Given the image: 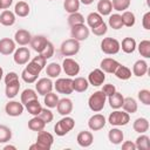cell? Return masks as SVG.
Masks as SVG:
<instances>
[{"label": "cell", "instance_id": "cell-35", "mask_svg": "<svg viewBox=\"0 0 150 150\" xmlns=\"http://www.w3.org/2000/svg\"><path fill=\"white\" fill-rule=\"evenodd\" d=\"M103 22V19H102V15L96 13V12H93V13H89L88 16H87V23L90 28H94L96 26H98L100 23Z\"/></svg>", "mask_w": 150, "mask_h": 150}, {"label": "cell", "instance_id": "cell-14", "mask_svg": "<svg viewBox=\"0 0 150 150\" xmlns=\"http://www.w3.org/2000/svg\"><path fill=\"white\" fill-rule=\"evenodd\" d=\"M53 87H54L53 86V82L50 81V79H47V77L40 79L36 82V84H35V88H36L38 94L39 95H42V96H45L46 94L50 93L52 89H53Z\"/></svg>", "mask_w": 150, "mask_h": 150}, {"label": "cell", "instance_id": "cell-3", "mask_svg": "<svg viewBox=\"0 0 150 150\" xmlns=\"http://www.w3.org/2000/svg\"><path fill=\"white\" fill-rule=\"evenodd\" d=\"M75 125V121L74 118L69 117V116H64L63 118H61L54 127V131L57 136H64L67 135Z\"/></svg>", "mask_w": 150, "mask_h": 150}, {"label": "cell", "instance_id": "cell-51", "mask_svg": "<svg viewBox=\"0 0 150 150\" xmlns=\"http://www.w3.org/2000/svg\"><path fill=\"white\" fill-rule=\"evenodd\" d=\"M107 30H108V27H107V23H105L104 21H103L102 23H100L98 26L91 28V32H93L96 36H103V35L107 33Z\"/></svg>", "mask_w": 150, "mask_h": 150}, {"label": "cell", "instance_id": "cell-38", "mask_svg": "<svg viewBox=\"0 0 150 150\" xmlns=\"http://www.w3.org/2000/svg\"><path fill=\"white\" fill-rule=\"evenodd\" d=\"M122 16V21H123V26H127V27H132L136 22V18H135V14L130 11H124L123 14L121 15Z\"/></svg>", "mask_w": 150, "mask_h": 150}, {"label": "cell", "instance_id": "cell-33", "mask_svg": "<svg viewBox=\"0 0 150 150\" xmlns=\"http://www.w3.org/2000/svg\"><path fill=\"white\" fill-rule=\"evenodd\" d=\"M112 11V5L110 0H100L97 4V12L101 15H109Z\"/></svg>", "mask_w": 150, "mask_h": 150}, {"label": "cell", "instance_id": "cell-21", "mask_svg": "<svg viewBox=\"0 0 150 150\" xmlns=\"http://www.w3.org/2000/svg\"><path fill=\"white\" fill-rule=\"evenodd\" d=\"M108 138L110 141V143L117 145V144H121L123 138H124V135H123V131L117 129V128H112L109 130L108 132Z\"/></svg>", "mask_w": 150, "mask_h": 150}, {"label": "cell", "instance_id": "cell-62", "mask_svg": "<svg viewBox=\"0 0 150 150\" xmlns=\"http://www.w3.org/2000/svg\"><path fill=\"white\" fill-rule=\"evenodd\" d=\"M0 9H1V8H0Z\"/></svg>", "mask_w": 150, "mask_h": 150}, {"label": "cell", "instance_id": "cell-1", "mask_svg": "<svg viewBox=\"0 0 150 150\" xmlns=\"http://www.w3.org/2000/svg\"><path fill=\"white\" fill-rule=\"evenodd\" d=\"M53 142H54V137L52 134L47 132V131H39L38 132V138H36V143L30 145L29 149L33 150V149H36V150H49L53 145Z\"/></svg>", "mask_w": 150, "mask_h": 150}, {"label": "cell", "instance_id": "cell-9", "mask_svg": "<svg viewBox=\"0 0 150 150\" xmlns=\"http://www.w3.org/2000/svg\"><path fill=\"white\" fill-rule=\"evenodd\" d=\"M62 69L66 73V75L75 76V75H77L80 73V64L75 60H73L70 57H67L62 62Z\"/></svg>", "mask_w": 150, "mask_h": 150}, {"label": "cell", "instance_id": "cell-30", "mask_svg": "<svg viewBox=\"0 0 150 150\" xmlns=\"http://www.w3.org/2000/svg\"><path fill=\"white\" fill-rule=\"evenodd\" d=\"M122 108L124 109L125 112L128 114H135L137 111V102L135 98L132 97H125L123 100V104H122Z\"/></svg>", "mask_w": 150, "mask_h": 150}, {"label": "cell", "instance_id": "cell-26", "mask_svg": "<svg viewBox=\"0 0 150 150\" xmlns=\"http://www.w3.org/2000/svg\"><path fill=\"white\" fill-rule=\"evenodd\" d=\"M19 89H20V82H19V80H16V81H13V82L6 84L5 94L8 98H13L19 94Z\"/></svg>", "mask_w": 150, "mask_h": 150}, {"label": "cell", "instance_id": "cell-48", "mask_svg": "<svg viewBox=\"0 0 150 150\" xmlns=\"http://www.w3.org/2000/svg\"><path fill=\"white\" fill-rule=\"evenodd\" d=\"M38 76L39 75H34V74H32L30 71H28L26 68L22 70V73H21V77H22V80L26 82V83H34L36 80H38Z\"/></svg>", "mask_w": 150, "mask_h": 150}, {"label": "cell", "instance_id": "cell-20", "mask_svg": "<svg viewBox=\"0 0 150 150\" xmlns=\"http://www.w3.org/2000/svg\"><path fill=\"white\" fill-rule=\"evenodd\" d=\"M118 64H120V63H118L116 60H114V59H111V57H105V59H103V60L101 61L100 67H101V69H102L104 73L114 74V71H115V69L118 67Z\"/></svg>", "mask_w": 150, "mask_h": 150}, {"label": "cell", "instance_id": "cell-11", "mask_svg": "<svg viewBox=\"0 0 150 150\" xmlns=\"http://www.w3.org/2000/svg\"><path fill=\"white\" fill-rule=\"evenodd\" d=\"M104 81H105V75L102 69H98V68L94 69L88 75V82H89V84H91L94 87H98V86L103 84Z\"/></svg>", "mask_w": 150, "mask_h": 150}, {"label": "cell", "instance_id": "cell-15", "mask_svg": "<svg viewBox=\"0 0 150 150\" xmlns=\"http://www.w3.org/2000/svg\"><path fill=\"white\" fill-rule=\"evenodd\" d=\"M56 109L57 112L62 116H68L71 111H73V102L70 98H61L59 100L57 104H56Z\"/></svg>", "mask_w": 150, "mask_h": 150}, {"label": "cell", "instance_id": "cell-34", "mask_svg": "<svg viewBox=\"0 0 150 150\" xmlns=\"http://www.w3.org/2000/svg\"><path fill=\"white\" fill-rule=\"evenodd\" d=\"M25 105H26L27 111H28L29 114H32L33 116H38V115L40 114L41 109H42L41 103L38 101V98H36V100H33V101H29V102L26 103Z\"/></svg>", "mask_w": 150, "mask_h": 150}, {"label": "cell", "instance_id": "cell-60", "mask_svg": "<svg viewBox=\"0 0 150 150\" xmlns=\"http://www.w3.org/2000/svg\"><path fill=\"white\" fill-rule=\"evenodd\" d=\"M9 149L11 150H15L16 148L14 145H6V146H4V150H9Z\"/></svg>", "mask_w": 150, "mask_h": 150}, {"label": "cell", "instance_id": "cell-41", "mask_svg": "<svg viewBox=\"0 0 150 150\" xmlns=\"http://www.w3.org/2000/svg\"><path fill=\"white\" fill-rule=\"evenodd\" d=\"M81 23H84V18H83V15L81 13L75 12V13L69 14V16H68V25L70 27L76 26V25H81Z\"/></svg>", "mask_w": 150, "mask_h": 150}, {"label": "cell", "instance_id": "cell-32", "mask_svg": "<svg viewBox=\"0 0 150 150\" xmlns=\"http://www.w3.org/2000/svg\"><path fill=\"white\" fill-rule=\"evenodd\" d=\"M114 74L120 80H129L131 77V70L127 66H123V64H118V67L115 69Z\"/></svg>", "mask_w": 150, "mask_h": 150}, {"label": "cell", "instance_id": "cell-25", "mask_svg": "<svg viewBox=\"0 0 150 150\" xmlns=\"http://www.w3.org/2000/svg\"><path fill=\"white\" fill-rule=\"evenodd\" d=\"M120 47L122 48V50H123L124 53L131 54V53L135 52V49H136L137 46H136L135 39H132V38H124V39L122 40V43H120Z\"/></svg>", "mask_w": 150, "mask_h": 150}, {"label": "cell", "instance_id": "cell-39", "mask_svg": "<svg viewBox=\"0 0 150 150\" xmlns=\"http://www.w3.org/2000/svg\"><path fill=\"white\" fill-rule=\"evenodd\" d=\"M36 98H38V94L33 89H25L21 93V103L22 104H26L29 101H33V100H36Z\"/></svg>", "mask_w": 150, "mask_h": 150}, {"label": "cell", "instance_id": "cell-46", "mask_svg": "<svg viewBox=\"0 0 150 150\" xmlns=\"http://www.w3.org/2000/svg\"><path fill=\"white\" fill-rule=\"evenodd\" d=\"M11 138H12V130L6 125L0 124V143H6L11 141Z\"/></svg>", "mask_w": 150, "mask_h": 150}, {"label": "cell", "instance_id": "cell-27", "mask_svg": "<svg viewBox=\"0 0 150 150\" xmlns=\"http://www.w3.org/2000/svg\"><path fill=\"white\" fill-rule=\"evenodd\" d=\"M0 23L4 26H13L15 23V14L8 9H5L0 14Z\"/></svg>", "mask_w": 150, "mask_h": 150}, {"label": "cell", "instance_id": "cell-17", "mask_svg": "<svg viewBox=\"0 0 150 150\" xmlns=\"http://www.w3.org/2000/svg\"><path fill=\"white\" fill-rule=\"evenodd\" d=\"M15 50V42L9 38H4L0 40V54L9 55Z\"/></svg>", "mask_w": 150, "mask_h": 150}, {"label": "cell", "instance_id": "cell-28", "mask_svg": "<svg viewBox=\"0 0 150 150\" xmlns=\"http://www.w3.org/2000/svg\"><path fill=\"white\" fill-rule=\"evenodd\" d=\"M29 11H30L29 5H28L27 2H25V1H19V2H16L15 7H14V14L18 15V16H20V18L27 16V15L29 14Z\"/></svg>", "mask_w": 150, "mask_h": 150}, {"label": "cell", "instance_id": "cell-49", "mask_svg": "<svg viewBox=\"0 0 150 150\" xmlns=\"http://www.w3.org/2000/svg\"><path fill=\"white\" fill-rule=\"evenodd\" d=\"M138 100L145 104V105H150V91L148 89H142L138 91Z\"/></svg>", "mask_w": 150, "mask_h": 150}, {"label": "cell", "instance_id": "cell-8", "mask_svg": "<svg viewBox=\"0 0 150 150\" xmlns=\"http://www.w3.org/2000/svg\"><path fill=\"white\" fill-rule=\"evenodd\" d=\"M70 34H71L73 39L77 40V41H84V40H87L89 38V28L84 23L76 25V26L71 27Z\"/></svg>", "mask_w": 150, "mask_h": 150}, {"label": "cell", "instance_id": "cell-52", "mask_svg": "<svg viewBox=\"0 0 150 150\" xmlns=\"http://www.w3.org/2000/svg\"><path fill=\"white\" fill-rule=\"evenodd\" d=\"M26 69L28 70V71H30L32 74H34V75H39L40 74V71L42 70L39 66H36L33 61H30V62H28V66L26 67Z\"/></svg>", "mask_w": 150, "mask_h": 150}, {"label": "cell", "instance_id": "cell-13", "mask_svg": "<svg viewBox=\"0 0 150 150\" xmlns=\"http://www.w3.org/2000/svg\"><path fill=\"white\" fill-rule=\"evenodd\" d=\"M105 117L102 115V114H95L93 115L89 121H88V127L90 130L93 131H97V130H101L102 128H104L105 125Z\"/></svg>", "mask_w": 150, "mask_h": 150}, {"label": "cell", "instance_id": "cell-42", "mask_svg": "<svg viewBox=\"0 0 150 150\" xmlns=\"http://www.w3.org/2000/svg\"><path fill=\"white\" fill-rule=\"evenodd\" d=\"M43 97H45L43 101H45L46 107H48V108H56V104L59 102V96L56 94H54V93L50 91V93L46 94Z\"/></svg>", "mask_w": 150, "mask_h": 150}, {"label": "cell", "instance_id": "cell-24", "mask_svg": "<svg viewBox=\"0 0 150 150\" xmlns=\"http://www.w3.org/2000/svg\"><path fill=\"white\" fill-rule=\"evenodd\" d=\"M123 95L118 91H115L112 95L108 96V101H109V105L112 108V109H120L122 108V104H123Z\"/></svg>", "mask_w": 150, "mask_h": 150}, {"label": "cell", "instance_id": "cell-54", "mask_svg": "<svg viewBox=\"0 0 150 150\" xmlns=\"http://www.w3.org/2000/svg\"><path fill=\"white\" fill-rule=\"evenodd\" d=\"M102 91H103V94L108 97V96L112 95V94L116 91V88H115L114 84H104L103 88H102Z\"/></svg>", "mask_w": 150, "mask_h": 150}, {"label": "cell", "instance_id": "cell-40", "mask_svg": "<svg viewBox=\"0 0 150 150\" xmlns=\"http://www.w3.org/2000/svg\"><path fill=\"white\" fill-rule=\"evenodd\" d=\"M63 7H64V11L68 12L69 14L75 13L80 8V0H64Z\"/></svg>", "mask_w": 150, "mask_h": 150}, {"label": "cell", "instance_id": "cell-29", "mask_svg": "<svg viewBox=\"0 0 150 150\" xmlns=\"http://www.w3.org/2000/svg\"><path fill=\"white\" fill-rule=\"evenodd\" d=\"M89 82L84 77H75L73 80V89L77 93H83L88 89Z\"/></svg>", "mask_w": 150, "mask_h": 150}, {"label": "cell", "instance_id": "cell-12", "mask_svg": "<svg viewBox=\"0 0 150 150\" xmlns=\"http://www.w3.org/2000/svg\"><path fill=\"white\" fill-rule=\"evenodd\" d=\"M5 111L8 116H20L23 112V104L18 101H9L5 107Z\"/></svg>", "mask_w": 150, "mask_h": 150}, {"label": "cell", "instance_id": "cell-57", "mask_svg": "<svg viewBox=\"0 0 150 150\" xmlns=\"http://www.w3.org/2000/svg\"><path fill=\"white\" fill-rule=\"evenodd\" d=\"M122 149H123V150H135V149H136V145H135V143H132L131 141H125V142L122 144Z\"/></svg>", "mask_w": 150, "mask_h": 150}, {"label": "cell", "instance_id": "cell-61", "mask_svg": "<svg viewBox=\"0 0 150 150\" xmlns=\"http://www.w3.org/2000/svg\"><path fill=\"white\" fill-rule=\"evenodd\" d=\"M2 75H4V70H2V68L0 67V81H1V79H2Z\"/></svg>", "mask_w": 150, "mask_h": 150}, {"label": "cell", "instance_id": "cell-43", "mask_svg": "<svg viewBox=\"0 0 150 150\" xmlns=\"http://www.w3.org/2000/svg\"><path fill=\"white\" fill-rule=\"evenodd\" d=\"M137 48H138V52H139L141 56H143L145 59H149L150 57V41L149 40L141 41Z\"/></svg>", "mask_w": 150, "mask_h": 150}, {"label": "cell", "instance_id": "cell-22", "mask_svg": "<svg viewBox=\"0 0 150 150\" xmlns=\"http://www.w3.org/2000/svg\"><path fill=\"white\" fill-rule=\"evenodd\" d=\"M132 128L138 134H144L149 130V121L144 117H139V118H136L134 124H132Z\"/></svg>", "mask_w": 150, "mask_h": 150}, {"label": "cell", "instance_id": "cell-53", "mask_svg": "<svg viewBox=\"0 0 150 150\" xmlns=\"http://www.w3.org/2000/svg\"><path fill=\"white\" fill-rule=\"evenodd\" d=\"M32 61H33L36 66H39L41 69H43V68H45V66H46V61H47V60H46L41 54H39V55H36Z\"/></svg>", "mask_w": 150, "mask_h": 150}, {"label": "cell", "instance_id": "cell-44", "mask_svg": "<svg viewBox=\"0 0 150 150\" xmlns=\"http://www.w3.org/2000/svg\"><path fill=\"white\" fill-rule=\"evenodd\" d=\"M130 2H131V0H112L111 5H112V8L115 11H117V12H122L123 11L124 12V11H127L129 8Z\"/></svg>", "mask_w": 150, "mask_h": 150}, {"label": "cell", "instance_id": "cell-7", "mask_svg": "<svg viewBox=\"0 0 150 150\" xmlns=\"http://www.w3.org/2000/svg\"><path fill=\"white\" fill-rule=\"evenodd\" d=\"M54 84V88L56 89V91L59 94H64V95H69L74 91L73 89V80L71 79H57Z\"/></svg>", "mask_w": 150, "mask_h": 150}, {"label": "cell", "instance_id": "cell-19", "mask_svg": "<svg viewBox=\"0 0 150 150\" xmlns=\"http://www.w3.org/2000/svg\"><path fill=\"white\" fill-rule=\"evenodd\" d=\"M14 40L18 45L20 46H26L32 40V35L28 30L26 29H19L15 32V35H14Z\"/></svg>", "mask_w": 150, "mask_h": 150}, {"label": "cell", "instance_id": "cell-6", "mask_svg": "<svg viewBox=\"0 0 150 150\" xmlns=\"http://www.w3.org/2000/svg\"><path fill=\"white\" fill-rule=\"evenodd\" d=\"M120 49H121L120 42L114 38H104L101 42V50L104 54L114 55V54H117Z\"/></svg>", "mask_w": 150, "mask_h": 150}, {"label": "cell", "instance_id": "cell-18", "mask_svg": "<svg viewBox=\"0 0 150 150\" xmlns=\"http://www.w3.org/2000/svg\"><path fill=\"white\" fill-rule=\"evenodd\" d=\"M76 141H77V144L80 146H83V148H88L91 145L93 141H94V136L90 131H81L79 132L77 137H76Z\"/></svg>", "mask_w": 150, "mask_h": 150}, {"label": "cell", "instance_id": "cell-59", "mask_svg": "<svg viewBox=\"0 0 150 150\" xmlns=\"http://www.w3.org/2000/svg\"><path fill=\"white\" fill-rule=\"evenodd\" d=\"M80 2H82L83 5H90L94 2V0H80Z\"/></svg>", "mask_w": 150, "mask_h": 150}, {"label": "cell", "instance_id": "cell-16", "mask_svg": "<svg viewBox=\"0 0 150 150\" xmlns=\"http://www.w3.org/2000/svg\"><path fill=\"white\" fill-rule=\"evenodd\" d=\"M48 40L46 36L43 35H35V36H32V40H30V47L36 52V53H41L43 50V48L46 47Z\"/></svg>", "mask_w": 150, "mask_h": 150}, {"label": "cell", "instance_id": "cell-37", "mask_svg": "<svg viewBox=\"0 0 150 150\" xmlns=\"http://www.w3.org/2000/svg\"><path fill=\"white\" fill-rule=\"evenodd\" d=\"M136 149H139V150H148L150 148V138L146 136V135H141L137 137L136 139Z\"/></svg>", "mask_w": 150, "mask_h": 150}, {"label": "cell", "instance_id": "cell-36", "mask_svg": "<svg viewBox=\"0 0 150 150\" xmlns=\"http://www.w3.org/2000/svg\"><path fill=\"white\" fill-rule=\"evenodd\" d=\"M46 74L49 77H57L61 74V66L56 62H52L46 68Z\"/></svg>", "mask_w": 150, "mask_h": 150}, {"label": "cell", "instance_id": "cell-4", "mask_svg": "<svg viewBox=\"0 0 150 150\" xmlns=\"http://www.w3.org/2000/svg\"><path fill=\"white\" fill-rule=\"evenodd\" d=\"M129 121H130V115L125 111H120V110L112 111L108 117V122L115 127L125 125L129 123Z\"/></svg>", "mask_w": 150, "mask_h": 150}, {"label": "cell", "instance_id": "cell-50", "mask_svg": "<svg viewBox=\"0 0 150 150\" xmlns=\"http://www.w3.org/2000/svg\"><path fill=\"white\" fill-rule=\"evenodd\" d=\"M46 60L47 59H50L53 55H54V46H53V43L50 42V41H48L47 42V45H46V47L43 48V50L40 53Z\"/></svg>", "mask_w": 150, "mask_h": 150}, {"label": "cell", "instance_id": "cell-10", "mask_svg": "<svg viewBox=\"0 0 150 150\" xmlns=\"http://www.w3.org/2000/svg\"><path fill=\"white\" fill-rule=\"evenodd\" d=\"M13 59H14V62L19 66L26 64V63H28V61L30 59V52L26 47H20L14 52Z\"/></svg>", "mask_w": 150, "mask_h": 150}, {"label": "cell", "instance_id": "cell-58", "mask_svg": "<svg viewBox=\"0 0 150 150\" xmlns=\"http://www.w3.org/2000/svg\"><path fill=\"white\" fill-rule=\"evenodd\" d=\"M13 4V0H0V8L1 9H7L11 7Z\"/></svg>", "mask_w": 150, "mask_h": 150}, {"label": "cell", "instance_id": "cell-47", "mask_svg": "<svg viewBox=\"0 0 150 150\" xmlns=\"http://www.w3.org/2000/svg\"><path fill=\"white\" fill-rule=\"evenodd\" d=\"M40 118H42V121L47 124V123H50L52 121H53V118H54V115H53V112L49 110V109H47V108H42L41 109V111H40V114L38 115Z\"/></svg>", "mask_w": 150, "mask_h": 150}, {"label": "cell", "instance_id": "cell-23", "mask_svg": "<svg viewBox=\"0 0 150 150\" xmlns=\"http://www.w3.org/2000/svg\"><path fill=\"white\" fill-rule=\"evenodd\" d=\"M148 71V63L144 60H138L134 63L132 67V73L135 76L137 77H142L143 75H145V73Z\"/></svg>", "mask_w": 150, "mask_h": 150}, {"label": "cell", "instance_id": "cell-5", "mask_svg": "<svg viewBox=\"0 0 150 150\" xmlns=\"http://www.w3.org/2000/svg\"><path fill=\"white\" fill-rule=\"evenodd\" d=\"M60 50H61V54L64 55V56H73L75 54L79 53L80 50V43L77 40L75 39H68V40H64L60 47Z\"/></svg>", "mask_w": 150, "mask_h": 150}, {"label": "cell", "instance_id": "cell-55", "mask_svg": "<svg viewBox=\"0 0 150 150\" xmlns=\"http://www.w3.org/2000/svg\"><path fill=\"white\" fill-rule=\"evenodd\" d=\"M142 26L144 29H150V12H146L142 19Z\"/></svg>", "mask_w": 150, "mask_h": 150}, {"label": "cell", "instance_id": "cell-45", "mask_svg": "<svg viewBox=\"0 0 150 150\" xmlns=\"http://www.w3.org/2000/svg\"><path fill=\"white\" fill-rule=\"evenodd\" d=\"M109 26L112 29H121L123 27V21H122V16L120 14H112L109 18Z\"/></svg>", "mask_w": 150, "mask_h": 150}, {"label": "cell", "instance_id": "cell-2", "mask_svg": "<svg viewBox=\"0 0 150 150\" xmlns=\"http://www.w3.org/2000/svg\"><path fill=\"white\" fill-rule=\"evenodd\" d=\"M105 100H107V96L103 94V91L97 90V91H95L94 94L90 95V97L88 100V105H89L91 111L98 112L104 108Z\"/></svg>", "mask_w": 150, "mask_h": 150}, {"label": "cell", "instance_id": "cell-31", "mask_svg": "<svg viewBox=\"0 0 150 150\" xmlns=\"http://www.w3.org/2000/svg\"><path fill=\"white\" fill-rule=\"evenodd\" d=\"M46 127V123L42 121V118H40L39 116H34L33 118H30L28 121V128L33 131H41L43 130Z\"/></svg>", "mask_w": 150, "mask_h": 150}, {"label": "cell", "instance_id": "cell-56", "mask_svg": "<svg viewBox=\"0 0 150 150\" xmlns=\"http://www.w3.org/2000/svg\"><path fill=\"white\" fill-rule=\"evenodd\" d=\"M16 80H19V76H18V74L15 73V71H11V73H8L6 76H5V83L7 84V83H11V82H13V81H16Z\"/></svg>", "mask_w": 150, "mask_h": 150}]
</instances>
